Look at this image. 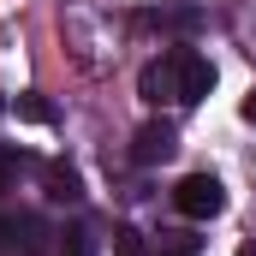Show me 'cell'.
I'll return each instance as SVG.
<instances>
[{
    "label": "cell",
    "mask_w": 256,
    "mask_h": 256,
    "mask_svg": "<svg viewBox=\"0 0 256 256\" xmlns=\"http://www.w3.org/2000/svg\"><path fill=\"white\" fill-rule=\"evenodd\" d=\"M244 120H250V126H256V90H250V96H244Z\"/></svg>",
    "instance_id": "8"
},
{
    "label": "cell",
    "mask_w": 256,
    "mask_h": 256,
    "mask_svg": "<svg viewBox=\"0 0 256 256\" xmlns=\"http://www.w3.org/2000/svg\"><path fill=\"white\" fill-rule=\"evenodd\" d=\"M0 114H6V96H0Z\"/></svg>",
    "instance_id": "10"
},
{
    "label": "cell",
    "mask_w": 256,
    "mask_h": 256,
    "mask_svg": "<svg viewBox=\"0 0 256 256\" xmlns=\"http://www.w3.org/2000/svg\"><path fill=\"white\" fill-rule=\"evenodd\" d=\"M238 256H256V244H238Z\"/></svg>",
    "instance_id": "9"
},
{
    "label": "cell",
    "mask_w": 256,
    "mask_h": 256,
    "mask_svg": "<svg viewBox=\"0 0 256 256\" xmlns=\"http://www.w3.org/2000/svg\"><path fill=\"white\" fill-rule=\"evenodd\" d=\"M167 54H173V78H179V108L202 102L214 90V60L196 54V48H167Z\"/></svg>",
    "instance_id": "2"
},
{
    "label": "cell",
    "mask_w": 256,
    "mask_h": 256,
    "mask_svg": "<svg viewBox=\"0 0 256 256\" xmlns=\"http://www.w3.org/2000/svg\"><path fill=\"white\" fill-rule=\"evenodd\" d=\"M18 120H30V126H54V108H48L36 90H24V96H18Z\"/></svg>",
    "instance_id": "5"
},
{
    "label": "cell",
    "mask_w": 256,
    "mask_h": 256,
    "mask_svg": "<svg viewBox=\"0 0 256 256\" xmlns=\"http://www.w3.org/2000/svg\"><path fill=\"white\" fill-rule=\"evenodd\" d=\"M173 208H179L185 220H214V214L226 208V191H220L214 173H185V179L173 185Z\"/></svg>",
    "instance_id": "1"
},
{
    "label": "cell",
    "mask_w": 256,
    "mask_h": 256,
    "mask_svg": "<svg viewBox=\"0 0 256 256\" xmlns=\"http://www.w3.org/2000/svg\"><path fill=\"white\" fill-rule=\"evenodd\" d=\"M137 96L149 102V108H179V78H173V54H161V60H149L137 72Z\"/></svg>",
    "instance_id": "4"
},
{
    "label": "cell",
    "mask_w": 256,
    "mask_h": 256,
    "mask_svg": "<svg viewBox=\"0 0 256 256\" xmlns=\"http://www.w3.org/2000/svg\"><path fill=\"white\" fill-rule=\"evenodd\" d=\"M48 185H54L48 196H60V202H78V173H72V167H54V173H48Z\"/></svg>",
    "instance_id": "6"
},
{
    "label": "cell",
    "mask_w": 256,
    "mask_h": 256,
    "mask_svg": "<svg viewBox=\"0 0 256 256\" xmlns=\"http://www.w3.org/2000/svg\"><path fill=\"white\" fill-rule=\"evenodd\" d=\"M114 256H143V238L131 226H114Z\"/></svg>",
    "instance_id": "7"
},
{
    "label": "cell",
    "mask_w": 256,
    "mask_h": 256,
    "mask_svg": "<svg viewBox=\"0 0 256 256\" xmlns=\"http://www.w3.org/2000/svg\"><path fill=\"white\" fill-rule=\"evenodd\" d=\"M173 155H179V131L167 126V120L137 126V137H131V161H137V167H161V161H173Z\"/></svg>",
    "instance_id": "3"
}]
</instances>
